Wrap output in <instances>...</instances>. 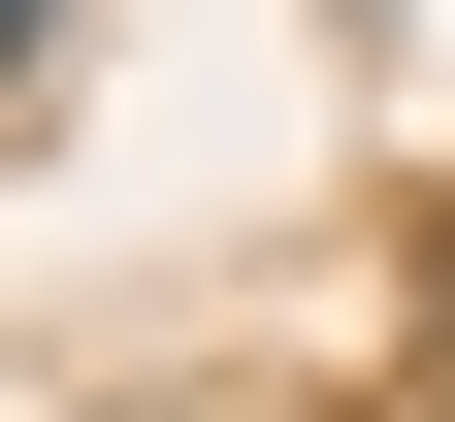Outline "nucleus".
I'll use <instances>...</instances> for the list:
<instances>
[{"label": "nucleus", "instance_id": "f257e3e1", "mask_svg": "<svg viewBox=\"0 0 455 422\" xmlns=\"http://www.w3.org/2000/svg\"><path fill=\"white\" fill-rule=\"evenodd\" d=\"M33 33H66V0H0V66H33Z\"/></svg>", "mask_w": 455, "mask_h": 422}]
</instances>
